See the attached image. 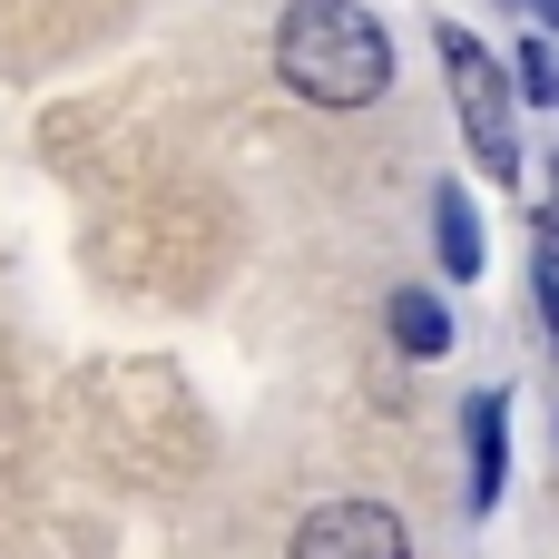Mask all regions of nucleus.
<instances>
[{"mask_svg":"<svg viewBox=\"0 0 559 559\" xmlns=\"http://www.w3.org/2000/svg\"><path fill=\"white\" fill-rule=\"evenodd\" d=\"M462 432H472V511H501V481H511V403L501 393H472L462 403Z\"/></svg>","mask_w":559,"mask_h":559,"instance_id":"nucleus-4","label":"nucleus"},{"mask_svg":"<svg viewBox=\"0 0 559 559\" xmlns=\"http://www.w3.org/2000/svg\"><path fill=\"white\" fill-rule=\"evenodd\" d=\"M521 88H531L540 108H559V59H550V49H540V39L521 49Z\"/></svg>","mask_w":559,"mask_h":559,"instance_id":"nucleus-7","label":"nucleus"},{"mask_svg":"<svg viewBox=\"0 0 559 559\" xmlns=\"http://www.w3.org/2000/svg\"><path fill=\"white\" fill-rule=\"evenodd\" d=\"M521 10H540V20H550V29H559V0H521Z\"/></svg>","mask_w":559,"mask_h":559,"instance_id":"nucleus-10","label":"nucleus"},{"mask_svg":"<svg viewBox=\"0 0 559 559\" xmlns=\"http://www.w3.org/2000/svg\"><path fill=\"white\" fill-rule=\"evenodd\" d=\"M550 177H559V157H550ZM540 255H550V275H559V206L540 216Z\"/></svg>","mask_w":559,"mask_h":559,"instance_id":"nucleus-8","label":"nucleus"},{"mask_svg":"<svg viewBox=\"0 0 559 559\" xmlns=\"http://www.w3.org/2000/svg\"><path fill=\"white\" fill-rule=\"evenodd\" d=\"M383 324H393V344H403V354H423V364H432V354H452V314H442L423 285H403V295L383 305Z\"/></svg>","mask_w":559,"mask_h":559,"instance_id":"nucleus-6","label":"nucleus"},{"mask_svg":"<svg viewBox=\"0 0 559 559\" xmlns=\"http://www.w3.org/2000/svg\"><path fill=\"white\" fill-rule=\"evenodd\" d=\"M275 69L314 108H373L393 88V39L364 0H295L275 29Z\"/></svg>","mask_w":559,"mask_h":559,"instance_id":"nucleus-1","label":"nucleus"},{"mask_svg":"<svg viewBox=\"0 0 559 559\" xmlns=\"http://www.w3.org/2000/svg\"><path fill=\"white\" fill-rule=\"evenodd\" d=\"M442 69H452V98H462V138H472V157L511 187L521 177V128H511V69L462 29V20H442Z\"/></svg>","mask_w":559,"mask_h":559,"instance_id":"nucleus-2","label":"nucleus"},{"mask_svg":"<svg viewBox=\"0 0 559 559\" xmlns=\"http://www.w3.org/2000/svg\"><path fill=\"white\" fill-rule=\"evenodd\" d=\"M285 559H413V540L383 501H324V511H305Z\"/></svg>","mask_w":559,"mask_h":559,"instance_id":"nucleus-3","label":"nucleus"},{"mask_svg":"<svg viewBox=\"0 0 559 559\" xmlns=\"http://www.w3.org/2000/svg\"><path fill=\"white\" fill-rule=\"evenodd\" d=\"M432 226H442V275L472 285L481 275V216H472V197L462 187H432Z\"/></svg>","mask_w":559,"mask_h":559,"instance_id":"nucleus-5","label":"nucleus"},{"mask_svg":"<svg viewBox=\"0 0 559 559\" xmlns=\"http://www.w3.org/2000/svg\"><path fill=\"white\" fill-rule=\"evenodd\" d=\"M540 305H550V324H559V275L550 265H540Z\"/></svg>","mask_w":559,"mask_h":559,"instance_id":"nucleus-9","label":"nucleus"}]
</instances>
